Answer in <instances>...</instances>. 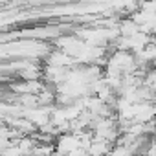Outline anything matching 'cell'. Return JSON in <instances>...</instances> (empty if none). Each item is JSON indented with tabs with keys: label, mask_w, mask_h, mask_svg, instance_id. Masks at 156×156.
I'll return each mask as SVG.
<instances>
[]
</instances>
